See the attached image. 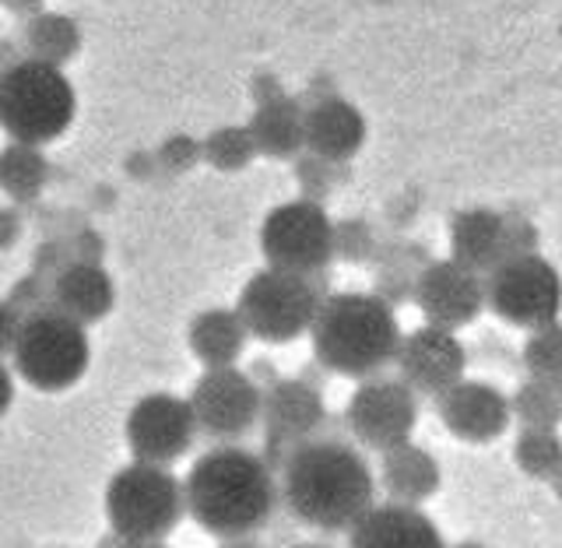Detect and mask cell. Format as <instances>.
<instances>
[{
  "label": "cell",
  "mask_w": 562,
  "mask_h": 548,
  "mask_svg": "<svg viewBox=\"0 0 562 548\" xmlns=\"http://www.w3.org/2000/svg\"><path fill=\"white\" fill-rule=\"evenodd\" d=\"M348 548H447V541L418 506L373 503L351 524Z\"/></svg>",
  "instance_id": "obj_17"
},
{
  "label": "cell",
  "mask_w": 562,
  "mask_h": 548,
  "mask_svg": "<svg viewBox=\"0 0 562 548\" xmlns=\"http://www.w3.org/2000/svg\"><path fill=\"white\" fill-rule=\"evenodd\" d=\"M295 548H330V545H324V541H303V545H295Z\"/></svg>",
  "instance_id": "obj_36"
},
{
  "label": "cell",
  "mask_w": 562,
  "mask_h": 548,
  "mask_svg": "<svg viewBox=\"0 0 562 548\" xmlns=\"http://www.w3.org/2000/svg\"><path fill=\"white\" fill-rule=\"evenodd\" d=\"M450 236H453V260L479 275L492 271L506 257H517L514 228H509L503 215H496V211H488V208H474V211H464V215H457Z\"/></svg>",
  "instance_id": "obj_19"
},
{
  "label": "cell",
  "mask_w": 562,
  "mask_h": 548,
  "mask_svg": "<svg viewBox=\"0 0 562 548\" xmlns=\"http://www.w3.org/2000/svg\"><path fill=\"white\" fill-rule=\"evenodd\" d=\"M75 85L60 67L40 60H14L0 75V127L14 145L40 148L57 141L75 120Z\"/></svg>",
  "instance_id": "obj_4"
},
{
  "label": "cell",
  "mask_w": 562,
  "mask_h": 548,
  "mask_svg": "<svg viewBox=\"0 0 562 548\" xmlns=\"http://www.w3.org/2000/svg\"><path fill=\"white\" fill-rule=\"evenodd\" d=\"M334 163H324V158H310V163H299V180L306 187V198L303 201H313L321 204V198L330 190L327 183L334 180Z\"/></svg>",
  "instance_id": "obj_30"
},
{
  "label": "cell",
  "mask_w": 562,
  "mask_h": 548,
  "mask_svg": "<svg viewBox=\"0 0 562 548\" xmlns=\"http://www.w3.org/2000/svg\"><path fill=\"white\" fill-rule=\"evenodd\" d=\"M509 418L520 422V429H559L562 422V394L559 383L527 380L509 398Z\"/></svg>",
  "instance_id": "obj_26"
},
{
  "label": "cell",
  "mask_w": 562,
  "mask_h": 548,
  "mask_svg": "<svg viewBox=\"0 0 562 548\" xmlns=\"http://www.w3.org/2000/svg\"><path fill=\"white\" fill-rule=\"evenodd\" d=\"M260 250L274 271L321 275L334 257V225L313 201L281 204L260 225Z\"/></svg>",
  "instance_id": "obj_9"
},
{
  "label": "cell",
  "mask_w": 562,
  "mask_h": 548,
  "mask_svg": "<svg viewBox=\"0 0 562 548\" xmlns=\"http://www.w3.org/2000/svg\"><path fill=\"white\" fill-rule=\"evenodd\" d=\"M324 418L327 412L321 391L303 380H278L268 391H260V422L274 450L306 444L324 426Z\"/></svg>",
  "instance_id": "obj_16"
},
{
  "label": "cell",
  "mask_w": 562,
  "mask_h": 548,
  "mask_svg": "<svg viewBox=\"0 0 562 548\" xmlns=\"http://www.w3.org/2000/svg\"><path fill=\"white\" fill-rule=\"evenodd\" d=\"M345 422L362 447L383 454L391 447L408 444L418 422V398L401 380H386V377L366 380L351 394Z\"/></svg>",
  "instance_id": "obj_11"
},
{
  "label": "cell",
  "mask_w": 562,
  "mask_h": 548,
  "mask_svg": "<svg viewBox=\"0 0 562 548\" xmlns=\"http://www.w3.org/2000/svg\"><path fill=\"white\" fill-rule=\"evenodd\" d=\"M11 359L18 377L43 394L70 391L92 362V345L81 324H75L60 310H32L22 316L11 345Z\"/></svg>",
  "instance_id": "obj_5"
},
{
  "label": "cell",
  "mask_w": 562,
  "mask_h": 548,
  "mask_svg": "<svg viewBox=\"0 0 562 548\" xmlns=\"http://www.w3.org/2000/svg\"><path fill=\"white\" fill-rule=\"evenodd\" d=\"M183 503L211 538L246 541L274 517L278 485L260 454L225 444L198 457L183 482Z\"/></svg>",
  "instance_id": "obj_2"
},
{
  "label": "cell",
  "mask_w": 562,
  "mask_h": 548,
  "mask_svg": "<svg viewBox=\"0 0 562 548\" xmlns=\"http://www.w3.org/2000/svg\"><path fill=\"white\" fill-rule=\"evenodd\" d=\"M324 303V286L316 275H292V271H260L243 286L236 313L246 334L268 342L289 345L310 331L316 310Z\"/></svg>",
  "instance_id": "obj_7"
},
{
  "label": "cell",
  "mask_w": 562,
  "mask_h": 548,
  "mask_svg": "<svg viewBox=\"0 0 562 548\" xmlns=\"http://www.w3.org/2000/svg\"><path fill=\"white\" fill-rule=\"evenodd\" d=\"M246 134L254 141V152L268 158H292L303 148V110L292 99L263 102Z\"/></svg>",
  "instance_id": "obj_23"
},
{
  "label": "cell",
  "mask_w": 562,
  "mask_h": 548,
  "mask_svg": "<svg viewBox=\"0 0 562 548\" xmlns=\"http://www.w3.org/2000/svg\"><path fill=\"white\" fill-rule=\"evenodd\" d=\"M116 303L113 278L95 260H75L53 281V310H60L75 324L88 327L102 321Z\"/></svg>",
  "instance_id": "obj_20"
},
{
  "label": "cell",
  "mask_w": 562,
  "mask_h": 548,
  "mask_svg": "<svg viewBox=\"0 0 562 548\" xmlns=\"http://www.w3.org/2000/svg\"><path fill=\"white\" fill-rule=\"evenodd\" d=\"M316 362L341 377H373L394 362L401 345V327L391 303L366 292L324 295L313 324Z\"/></svg>",
  "instance_id": "obj_3"
},
{
  "label": "cell",
  "mask_w": 562,
  "mask_h": 548,
  "mask_svg": "<svg viewBox=\"0 0 562 548\" xmlns=\"http://www.w3.org/2000/svg\"><path fill=\"white\" fill-rule=\"evenodd\" d=\"M11 404H14V377H11V369L0 362V418L8 415Z\"/></svg>",
  "instance_id": "obj_33"
},
{
  "label": "cell",
  "mask_w": 562,
  "mask_h": 548,
  "mask_svg": "<svg viewBox=\"0 0 562 548\" xmlns=\"http://www.w3.org/2000/svg\"><path fill=\"white\" fill-rule=\"evenodd\" d=\"M524 369L531 380L562 383V331H559V321L549 327L531 331V338H527V345H524Z\"/></svg>",
  "instance_id": "obj_28"
},
{
  "label": "cell",
  "mask_w": 562,
  "mask_h": 548,
  "mask_svg": "<svg viewBox=\"0 0 562 548\" xmlns=\"http://www.w3.org/2000/svg\"><path fill=\"white\" fill-rule=\"evenodd\" d=\"M187 404L193 426L211 439H225V444L246 436L260 422V387L246 373H239L236 366L204 369V377L193 383Z\"/></svg>",
  "instance_id": "obj_10"
},
{
  "label": "cell",
  "mask_w": 562,
  "mask_h": 548,
  "mask_svg": "<svg viewBox=\"0 0 562 548\" xmlns=\"http://www.w3.org/2000/svg\"><path fill=\"white\" fill-rule=\"evenodd\" d=\"M415 303L422 316L432 327L443 331H461L479 321L485 310V281L479 271L464 268V264L450 260H432L429 268H422L415 278Z\"/></svg>",
  "instance_id": "obj_13"
},
{
  "label": "cell",
  "mask_w": 562,
  "mask_h": 548,
  "mask_svg": "<svg viewBox=\"0 0 562 548\" xmlns=\"http://www.w3.org/2000/svg\"><path fill=\"white\" fill-rule=\"evenodd\" d=\"M18 236H22V219H18L11 208H0V250L14 246Z\"/></svg>",
  "instance_id": "obj_32"
},
{
  "label": "cell",
  "mask_w": 562,
  "mask_h": 548,
  "mask_svg": "<svg viewBox=\"0 0 562 548\" xmlns=\"http://www.w3.org/2000/svg\"><path fill=\"white\" fill-rule=\"evenodd\" d=\"M18 324H22V316L11 303H0V359L11 356V345H14V334H18Z\"/></svg>",
  "instance_id": "obj_31"
},
{
  "label": "cell",
  "mask_w": 562,
  "mask_h": 548,
  "mask_svg": "<svg viewBox=\"0 0 562 548\" xmlns=\"http://www.w3.org/2000/svg\"><path fill=\"white\" fill-rule=\"evenodd\" d=\"M281 500L289 514L313 532L338 535L376 503V479L366 457L341 439H306L289 450Z\"/></svg>",
  "instance_id": "obj_1"
},
{
  "label": "cell",
  "mask_w": 562,
  "mask_h": 548,
  "mask_svg": "<svg viewBox=\"0 0 562 548\" xmlns=\"http://www.w3.org/2000/svg\"><path fill=\"white\" fill-rule=\"evenodd\" d=\"M397 366H401V383L418 398H439L453 387L457 380H464V345L457 342L453 331L422 324L418 331H412L408 338H401L397 345Z\"/></svg>",
  "instance_id": "obj_14"
},
{
  "label": "cell",
  "mask_w": 562,
  "mask_h": 548,
  "mask_svg": "<svg viewBox=\"0 0 562 548\" xmlns=\"http://www.w3.org/2000/svg\"><path fill=\"white\" fill-rule=\"evenodd\" d=\"M225 548H257V545H250V541H228Z\"/></svg>",
  "instance_id": "obj_37"
},
{
  "label": "cell",
  "mask_w": 562,
  "mask_h": 548,
  "mask_svg": "<svg viewBox=\"0 0 562 548\" xmlns=\"http://www.w3.org/2000/svg\"><path fill=\"white\" fill-rule=\"evenodd\" d=\"M193 436H198V426H193L187 398L148 394L127 415V447L140 465L169 468L193 447Z\"/></svg>",
  "instance_id": "obj_12"
},
{
  "label": "cell",
  "mask_w": 562,
  "mask_h": 548,
  "mask_svg": "<svg viewBox=\"0 0 562 548\" xmlns=\"http://www.w3.org/2000/svg\"><path fill=\"white\" fill-rule=\"evenodd\" d=\"M246 338H250V334H246L236 310H204L193 316L187 331L190 356L204 362V369L236 366V359L246 348Z\"/></svg>",
  "instance_id": "obj_22"
},
{
  "label": "cell",
  "mask_w": 562,
  "mask_h": 548,
  "mask_svg": "<svg viewBox=\"0 0 562 548\" xmlns=\"http://www.w3.org/2000/svg\"><path fill=\"white\" fill-rule=\"evenodd\" d=\"M559 275L544 257L538 254H517L506 257L503 264L488 271L485 281V306L499 321L524 327V331H538L555 324L559 316Z\"/></svg>",
  "instance_id": "obj_8"
},
{
  "label": "cell",
  "mask_w": 562,
  "mask_h": 548,
  "mask_svg": "<svg viewBox=\"0 0 562 548\" xmlns=\"http://www.w3.org/2000/svg\"><path fill=\"white\" fill-rule=\"evenodd\" d=\"M453 548H485V545H474V541H464V545H453Z\"/></svg>",
  "instance_id": "obj_38"
},
{
  "label": "cell",
  "mask_w": 562,
  "mask_h": 548,
  "mask_svg": "<svg viewBox=\"0 0 562 548\" xmlns=\"http://www.w3.org/2000/svg\"><path fill=\"white\" fill-rule=\"evenodd\" d=\"M22 40H25V49L32 53L29 60H40L49 67H60L64 60H70L78 53V29L64 14L40 11L35 18H29Z\"/></svg>",
  "instance_id": "obj_24"
},
{
  "label": "cell",
  "mask_w": 562,
  "mask_h": 548,
  "mask_svg": "<svg viewBox=\"0 0 562 548\" xmlns=\"http://www.w3.org/2000/svg\"><path fill=\"white\" fill-rule=\"evenodd\" d=\"M183 514V482L169 468L134 461L105 485V521L120 541H166Z\"/></svg>",
  "instance_id": "obj_6"
},
{
  "label": "cell",
  "mask_w": 562,
  "mask_h": 548,
  "mask_svg": "<svg viewBox=\"0 0 562 548\" xmlns=\"http://www.w3.org/2000/svg\"><path fill=\"white\" fill-rule=\"evenodd\" d=\"M366 141V120L351 102L330 96L303 113V148L324 163H348Z\"/></svg>",
  "instance_id": "obj_18"
},
{
  "label": "cell",
  "mask_w": 562,
  "mask_h": 548,
  "mask_svg": "<svg viewBox=\"0 0 562 548\" xmlns=\"http://www.w3.org/2000/svg\"><path fill=\"white\" fill-rule=\"evenodd\" d=\"M0 4L14 14H40L43 11V0H0Z\"/></svg>",
  "instance_id": "obj_34"
},
{
  "label": "cell",
  "mask_w": 562,
  "mask_h": 548,
  "mask_svg": "<svg viewBox=\"0 0 562 548\" xmlns=\"http://www.w3.org/2000/svg\"><path fill=\"white\" fill-rule=\"evenodd\" d=\"M49 166L46 158L29 148V145H8L0 152V190L8 193L11 201H35L46 187Z\"/></svg>",
  "instance_id": "obj_25"
},
{
  "label": "cell",
  "mask_w": 562,
  "mask_h": 548,
  "mask_svg": "<svg viewBox=\"0 0 562 548\" xmlns=\"http://www.w3.org/2000/svg\"><path fill=\"white\" fill-rule=\"evenodd\" d=\"M204 158L215 169H243L254 158V141L246 127H222L204 141Z\"/></svg>",
  "instance_id": "obj_29"
},
{
  "label": "cell",
  "mask_w": 562,
  "mask_h": 548,
  "mask_svg": "<svg viewBox=\"0 0 562 548\" xmlns=\"http://www.w3.org/2000/svg\"><path fill=\"white\" fill-rule=\"evenodd\" d=\"M439 422L464 444H496L509 429V398L482 380H457L436 398Z\"/></svg>",
  "instance_id": "obj_15"
},
{
  "label": "cell",
  "mask_w": 562,
  "mask_h": 548,
  "mask_svg": "<svg viewBox=\"0 0 562 548\" xmlns=\"http://www.w3.org/2000/svg\"><path fill=\"white\" fill-rule=\"evenodd\" d=\"M380 482L386 489V496H391V503L422 506L426 500H432L439 489V465L429 450L415 447L408 439V444L383 450Z\"/></svg>",
  "instance_id": "obj_21"
},
{
  "label": "cell",
  "mask_w": 562,
  "mask_h": 548,
  "mask_svg": "<svg viewBox=\"0 0 562 548\" xmlns=\"http://www.w3.org/2000/svg\"><path fill=\"white\" fill-rule=\"evenodd\" d=\"M514 457L527 479L555 482L562 471V444L559 429H520Z\"/></svg>",
  "instance_id": "obj_27"
},
{
  "label": "cell",
  "mask_w": 562,
  "mask_h": 548,
  "mask_svg": "<svg viewBox=\"0 0 562 548\" xmlns=\"http://www.w3.org/2000/svg\"><path fill=\"white\" fill-rule=\"evenodd\" d=\"M120 548H169L166 541H120Z\"/></svg>",
  "instance_id": "obj_35"
}]
</instances>
